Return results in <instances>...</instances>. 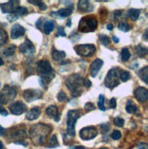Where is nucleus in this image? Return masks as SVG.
I'll return each instance as SVG.
<instances>
[{
	"label": "nucleus",
	"instance_id": "nucleus-1",
	"mask_svg": "<svg viewBox=\"0 0 148 149\" xmlns=\"http://www.w3.org/2000/svg\"><path fill=\"white\" fill-rule=\"evenodd\" d=\"M51 130H52V128L50 125L45 124H38L31 127L29 132L30 138L35 144L42 145L44 144L45 140H46Z\"/></svg>",
	"mask_w": 148,
	"mask_h": 149
},
{
	"label": "nucleus",
	"instance_id": "nucleus-2",
	"mask_svg": "<svg viewBox=\"0 0 148 149\" xmlns=\"http://www.w3.org/2000/svg\"><path fill=\"white\" fill-rule=\"evenodd\" d=\"M37 73L40 77V85L45 87V84L49 82L55 77L54 70L48 61H40L37 65ZM46 88V87H45Z\"/></svg>",
	"mask_w": 148,
	"mask_h": 149
},
{
	"label": "nucleus",
	"instance_id": "nucleus-3",
	"mask_svg": "<svg viewBox=\"0 0 148 149\" xmlns=\"http://www.w3.org/2000/svg\"><path fill=\"white\" fill-rule=\"evenodd\" d=\"M65 84L67 88L72 92V97H78L81 94L83 79L80 74L75 73L69 76L65 81Z\"/></svg>",
	"mask_w": 148,
	"mask_h": 149
},
{
	"label": "nucleus",
	"instance_id": "nucleus-4",
	"mask_svg": "<svg viewBox=\"0 0 148 149\" xmlns=\"http://www.w3.org/2000/svg\"><path fill=\"white\" fill-rule=\"evenodd\" d=\"M81 113L77 110H72L68 113V121H67V132L66 136L69 138L73 137L75 135V124L76 121L80 118Z\"/></svg>",
	"mask_w": 148,
	"mask_h": 149
},
{
	"label": "nucleus",
	"instance_id": "nucleus-5",
	"mask_svg": "<svg viewBox=\"0 0 148 149\" xmlns=\"http://www.w3.org/2000/svg\"><path fill=\"white\" fill-rule=\"evenodd\" d=\"M97 19L94 16L82 17L79 24V30L81 32H92L97 29Z\"/></svg>",
	"mask_w": 148,
	"mask_h": 149
},
{
	"label": "nucleus",
	"instance_id": "nucleus-6",
	"mask_svg": "<svg viewBox=\"0 0 148 149\" xmlns=\"http://www.w3.org/2000/svg\"><path fill=\"white\" fill-rule=\"evenodd\" d=\"M119 75H118V69L113 68L108 72L106 79H105V86L109 89H113L119 85Z\"/></svg>",
	"mask_w": 148,
	"mask_h": 149
},
{
	"label": "nucleus",
	"instance_id": "nucleus-7",
	"mask_svg": "<svg viewBox=\"0 0 148 149\" xmlns=\"http://www.w3.org/2000/svg\"><path fill=\"white\" fill-rule=\"evenodd\" d=\"M74 49H75V51L77 52V54L81 57H91L95 53V51H96L95 45H92V44L77 45Z\"/></svg>",
	"mask_w": 148,
	"mask_h": 149
},
{
	"label": "nucleus",
	"instance_id": "nucleus-8",
	"mask_svg": "<svg viewBox=\"0 0 148 149\" xmlns=\"http://www.w3.org/2000/svg\"><path fill=\"white\" fill-rule=\"evenodd\" d=\"M16 95H17V91L15 88L6 85L3 88L1 93H0V97H1V99H2L3 104H6V103L12 101L16 97Z\"/></svg>",
	"mask_w": 148,
	"mask_h": 149
},
{
	"label": "nucleus",
	"instance_id": "nucleus-9",
	"mask_svg": "<svg viewBox=\"0 0 148 149\" xmlns=\"http://www.w3.org/2000/svg\"><path fill=\"white\" fill-rule=\"evenodd\" d=\"M98 134V132L96 130L95 127L89 126V127H84L80 131V136L82 140H91L96 135Z\"/></svg>",
	"mask_w": 148,
	"mask_h": 149
},
{
	"label": "nucleus",
	"instance_id": "nucleus-10",
	"mask_svg": "<svg viewBox=\"0 0 148 149\" xmlns=\"http://www.w3.org/2000/svg\"><path fill=\"white\" fill-rule=\"evenodd\" d=\"M41 96H42V92L40 90H26L23 93L24 99L28 102H31L35 100L40 99Z\"/></svg>",
	"mask_w": 148,
	"mask_h": 149
},
{
	"label": "nucleus",
	"instance_id": "nucleus-11",
	"mask_svg": "<svg viewBox=\"0 0 148 149\" xmlns=\"http://www.w3.org/2000/svg\"><path fill=\"white\" fill-rule=\"evenodd\" d=\"M19 50H20V52L23 53L24 55L30 56L32 54H34L35 47H34L33 43H32L29 40H26L25 42L19 46Z\"/></svg>",
	"mask_w": 148,
	"mask_h": 149
},
{
	"label": "nucleus",
	"instance_id": "nucleus-12",
	"mask_svg": "<svg viewBox=\"0 0 148 149\" xmlns=\"http://www.w3.org/2000/svg\"><path fill=\"white\" fill-rule=\"evenodd\" d=\"M19 4L20 2L17 1V0H13V1H9L6 3L0 4V8L3 13H11L14 12L17 8H19Z\"/></svg>",
	"mask_w": 148,
	"mask_h": 149
},
{
	"label": "nucleus",
	"instance_id": "nucleus-13",
	"mask_svg": "<svg viewBox=\"0 0 148 149\" xmlns=\"http://www.w3.org/2000/svg\"><path fill=\"white\" fill-rule=\"evenodd\" d=\"M10 137L11 139L15 142V144L21 142V140H24L27 137V134H26L25 129H16V130L12 131L10 133Z\"/></svg>",
	"mask_w": 148,
	"mask_h": 149
},
{
	"label": "nucleus",
	"instance_id": "nucleus-14",
	"mask_svg": "<svg viewBox=\"0 0 148 149\" xmlns=\"http://www.w3.org/2000/svg\"><path fill=\"white\" fill-rule=\"evenodd\" d=\"M26 110H27V107H26V105L21 102H14L9 106V111L11 112V113L15 114V115L22 114Z\"/></svg>",
	"mask_w": 148,
	"mask_h": 149
},
{
	"label": "nucleus",
	"instance_id": "nucleus-15",
	"mask_svg": "<svg viewBox=\"0 0 148 149\" xmlns=\"http://www.w3.org/2000/svg\"><path fill=\"white\" fill-rule=\"evenodd\" d=\"M27 13H28V8H23V6H19V8H17L14 12H12L11 14H9L8 16V20L10 21V22L15 21L20 17L25 16Z\"/></svg>",
	"mask_w": 148,
	"mask_h": 149
},
{
	"label": "nucleus",
	"instance_id": "nucleus-16",
	"mask_svg": "<svg viewBox=\"0 0 148 149\" xmlns=\"http://www.w3.org/2000/svg\"><path fill=\"white\" fill-rule=\"evenodd\" d=\"M134 96L140 102H145L148 99V92L144 87H138L134 90Z\"/></svg>",
	"mask_w": 148,
	"mask_h": 149
},
{
	"label": "nucleus",
	"instance_id": "nucleus-17",
	"mask_svg": "<svg viewBox=\"0 0 148 149\" xmlns=\"http://www.w3.org/2000/svg\"><path fill=\"white\" fill-rule=\"evenodd\" d=\"M25 32H26V29L22 27L21 25L16 24L12 27L10 35H11V38H13V40H16V38H18L24 36Z\"/></svg>",
	"mask_w": 148,
	"mask_h": 149
},
{
	"label": "nucleus",
	"instance_id": "nucleus-18",
	"mask_svg": "<svg viewBox=\"0 0 148 149\" xmlns=\"http://www.w3.org/2000/svg\"><path fill=\"white\" fill-rule=\"evenodd\" d=\"M46 113L49 117L53 118L56 122H59L60 119V115L59 113V109L55 105H50L46 109Z\"/></svg>",
	"mask_w": 148,
	"mask_h": 149
},
{
	"label": "nucleus",
	"instance_id": "nucleus-19",
	"mask_svg": "<svg viewBox=\"0 0 148 149\" xmlns=\"http://www.w3.org/2000/svg\"><path fill=\"white\" fill-rule=\"evenodd\" d=\"M104 65V61L100 59H95L91 65V75L92 77H96L101 70V66Z\"/></svg>",
	"mask_w": 148,
	"mask_h": 149
},
{
	"label": "nucleus",
	"instance_id": "nucleus-20",
	"mask_svg": "<svg viewBox=\"0 0 148 149\" xmlns=\"http://www.w3.org/2000/svg\"><path fill=\"white\" fill-rule=\"evenodd\" d=\"M93 9V6L90 4L89 1L85 0H80L78 3V10L80 12H90Z\"/></svg>",
	"mask_w": 148,
	"mask_h": 149
},
{
	"label": "nucleus",
	"instance_id": "nucleus-21",
	"mask_svg": "<svg viewBox=\"0 0 148 149\" xmlns=\"http://www.w3.org/2000/svg\"><path fill=\"white\" fill-rule=\"evenodd\" d=\"M41 113V110L38 108V107H34L32 108L29 112H28L27 115H26V118L28 120H36L37 118H38V116L40 115Z\"/></svg>",
	"mask_w": 148,
	"mask_h": 149
},
{
	"label": "nucleus",
	"instance_id": "nucleus-22",
	"mask_svg": "<svg viewBox=\"0 0 148 149\" xmlns=\"http://www.w3.org/2000/svg\"><path fill=\"white\" fill-rule=\"evenodd\" d=\"M72 14V10L70 8H61L57 13H51L52 16H58L60 17H68Z\"/></svg>",
	"mask_w": 148,
	"mask_h": 149
},
{
	"label": "nucleus",
	"instance_id": "nucleus-23",
	"mask_svg": "<svg viewBox=\"0 0 148 149\" xmlns=\"http://www.w3.org/2000/svg\"><path fill=\"white\" fill-rule=\"evenodd\" d=\"M66 57V53L62 50H57V49H53L52 51V58L53 60L56 61H61L63 59H65Z\"/></svg>",
	"mask_w": 148,
	"mask_h": 149
},
{
	"label": "nucleus",
	"instance_id": "nucleus-24",
	"mask_svg": "<svg viewBox=\"0 0 148 149\" xmlns=\"http://www.w3.org/2000/svg\"><path fill=\"white\" fill-rule=\"evenodd\" d=\"M54 28H55V22L53 20H48L43 25V30L45 32V34L47 35H49L54 29Z\"/></svg>",
	"mask_w": 148,
	"mask_h": 149
},
{
	"label": "nucleus",
	"instance_id": "nucleus-25",
	"mask_svg": "<svg viewBox=\"0 0 148 149\" xmlns=\"http://www.w3.org/2000/svg\"><path fill=\"white\" fill-rule=\"evenodd\" d=\"M125 110L128 113H134L137 112V106L134 104L133 101H128L126 103Z\"/></svg>",
	"mask_w": 148,
	"mask_h": 149
},
{
	"label": "nucleus",
	"instance_id": "nucleus-26",
	"mask_svg": "<svg viewBox=\"0 0 148 149\" xmlns=\"http://www.w3.org/2000/svg\"><path fill=\"white\" fill-rule=\"evenodd\" d=\"M139 77L141 78V80L145 81V83H148V67L145 66L142 70H139Z\"/></svg>",
	"mask_w": 148,
	"mask_h": 149
},
{
	"label": "nucleus",
	"instance_id": "nucleus-27",
	"mask_svg": "<svg viewBox=\"0 0 148 149\" xmlns=\"http://www.w3.org/2000/svg\"><path fill=\"white\" fill-rule=\"evenodd\" d=\"M16 49L17 47L15 46V45H10L9 47L8 48H6L3 51H2V53L5 57H10V56H13L15 53V51H16Z\"/></svg>",
	"mask_w": 148,
	"mask_h": 149
},
{
	"label": "nucleus",
	"instance_id": "nucleus-28",
	"mask_svg": "<svg viewBox=\"0 0 148 149\" xmlns=\"http://www.w3.org/2000/svg\"><path fill=\"white\" fill-rule=\"evenodd\" d=\"M127 14L130 17V18L132 19V20H137L139 16H140V10L135 9V8H131V9L128 10Z\"/></svg>",
	"mask_w": 148,
	"mask_h": 149
},
{
	"label": "nucleus",
	"instance_id": "nucleus-29",
	"mask_svg": "<svg viewBox=\"0 0 148 149\" xmlns=\"http://www.w3.org/2000/svg\"><path fill=\"white\" fill-rule=\"evenodd\" d=\"M8 33L6 32L5 29H3L2 28H0V47L3 46L8 41Z\"/></svg>",
	"mask_w": 148,
	"mask_h": 149
},
{
	"label": "nucleus",
	"instance_id": "nucleus-30",
	"mask_svg": "<svg viewBox=\"0 0 148 149\" xmlns=\"http://www.w3.org/2000/svg\"><path fill=\"white\" fill-rule=\"evenodd\" d=\"M131 58V53L129 49L127 48H124L122 49V52H121V59L123 61H129V59Z\"/></svg>",
	"mask_w": 148,
	"mask_h": 149
},
{
	"label": "nucleus",
	"instance_id": "nucleus-31",
	"mask_svg": "<svg viewBox=\"0 0 148 149\" xmlns=\"http://www.w3.org/2000/svg\"><path fill=\"white\" fill-rule=\"evenodd\" d=\"M135 51H136V54L139 57L143 58V57H145L147 54V48L146 47H143V46H141V45H139V46L136 47Z\"/></svg>",
	"mask_w": 148,
	"mask_h": 149
},
{
	"label": "nucleus",
	"instance_id": "nucleus-32",
	"mask_svg": "<svg viewBox=\"0 0 148 149\" xmlns=\"http://www.w3.org/2000/svg\"><path fill=\"white\" fill-rule=\"evenodd\" d=\"M56 146H59V143H58V139L56 137V135H52V136L50 137V139L49 140L48 142V145H47V147H49V148H54Z\"/></svg>",
	"mask_w": 148,
	"mask_h": 149
},
{
	"label": "nucleus",
	"instance_id": "nucleus-33",
	"mask_svg": "<svg viewBox=\"0 0 148 149\" xmlns=\"http://www.w3.org/2000/svg\"><path fill=\"white\" fill-rule=\"evenodd\" d=\"M98 107L101 111H105V107H104V96L101 94L99 96V101H98Z\"/></svg>",
	"mask_w": 148,
	"mask_h": 149
},
{
	"label": "nucleus",
	"instance_id": "nucleus-34",
	"mask_svg": "<svg viewBox=\"0 0 148 149\" xmlns=\"http://www.w3.org/2000/svg\"><path fill=\"white\" fill-rule=\"evenodd\" d=\"M130 78H131V74L128 72H122L121 74H120V80L122 81H124V82L127 81L128 80L130 79Z\"/></svg>",
	"mask_w": 148,
	"mask_h": 149
},
{
	"label": "nucleus",
	"instance_id": "nucleus-35",
	"mask_svg": "<svg viewBox=\"0 0 148 149\" xmlns=\"http://www.w3.org/2000/svg\"><path fill=\"white\" fill-rule=\"evenodd\" d=\"M100 40H101V44L104 45V46H108L109 44H110V42H111V40H110V38H109L108 36H106V35H101V37H100Z\"/></svg>",
	"mask_w": 148,
	"mask_h": 149
},
{
	"label": "nucleus",
	"instance_id": "nucleus-36",
	"mask_svg": "<svg viewBox=\"0 0 148 149\" xmlns=\"http://www.w3.org/2000/svg\"><path fill=\"white\" fill-rule=\"evenodd\" d=\"M100 127H101V133L104 134H105L108 133L109 130H110V124H109V123H105V124H101Z\"/></svg>",
	"mask_w": 148,
	"mask_h": 149
},
{
	"label": "nucleus",
	"instance_id": "nucleus-37",
	"mask_svg": "<svg viewBox=\"0 0 148 149\" xmlns=\"http://www.w3.org/2000/svg\"><path fill=\"white\" fill-rule=\"evenodd\" d=\"M118 29L122 31H124V32H127V31H129L130 29V27H129V25H128L127 23H124V22H122L119 24L118 26Z\"/></svg>",
	"mask_w": 148,
	"mask_h": 149
},
{
	"label": "nucleus",
	"instance_id": "nucleus-38",
	"mask_svg": "<svg viewBox=\"0 0 148 149\" xmlns=\"http://www.w3.org/2000/svg\"><path fill=\"white\" fill-rule=\"evenodd\" d=\"M111 137H112L113 140H119V139L122 137V134H121V132L118 131V130H114V131L112 133V134H111Z\"/></svg>",
	"mask_w": 148,
	"mask_h": 149
},
{
	"label": "nucleus",
	"instance_id": "nucleus-39",
	"mask_svg": "<svg viewBox=\"0 0 148 149\" xmlns=\"http://www.w3.org/2000/svg\"><path fill=\"white\" fill-rule=\"evenodd\" d=\"M113 123H114V125H116V126L122 127V126L124 125V119H122L120 117H116V118L113 119Z\"/></svg>",
	"mask_w": 148,
	"mask_h": 149
},
{
	"label": "nucleus",
	"instance_id": "nucleus-40",
	"mask_svg": "<svg viewBox=\"0 0 148 149\" xmlns=\"http://www.w3.org/2000/svg\"><path fill=\"white\" fill-rule=\"evenodd\" d=\"M57 98H58V101L59 102H63L64 100H65L67 98V95L66 93L62 92V91H60V92L58 93V96H57Z\"/></svg>",
	"mask_w": 148,
	"mask_h": 149
},
{
	"label": "nucleus",
	"instance_id": "nucleus-41",
	"mask_svg": "<svg viewBox=\"0 0 148 149\" xmlns=\"http://www.w3.org/2000/svg\"><path fill=\"white\" fill-rule=\"evenodd\" d=\"M0 114H2L4 116H6L8 114V112H6V110H5V108L3 107V102H2L1 97H0Z\"/></svg>",
	"mask_w": 148,
	"mask_h": 149
},
{
	"label": "nucleus",
	"instance_id": "nucleus-42",
	"mask_svg": "<svg viewBox=\"0 0 148 149\" xmlns=\"http://www.w3.org/2000/svg\"><path fill=\"white\" fill-rule=\"evenodd\" d=\"M84 108H85V110L87 112H90V111H92V110H94L95 107H94L92 102H87V103H85Z\"/></svg>",
	"mask_w": 148,
	"mask_h": 149
},
{
	"label": "nucleus",
	"instance_id": "nucleus-43",
	"mask_svg": "<svg viewBox=\"0 0 148 149\" xmlns=\"http://www.w3.org/2000/svg\"><path fill=\"white\" fill-rule=\"evenodd\" d=\"M58 35H59V36H62V37H65L66 36L65 30H64L63 27H59V28H58Z\"/></svg>",
	"mask_w": 148,
	"mask_h": 149
},
{
	"label": "nucleus",
	"instance_id": "nucleus-44",
	"mask_svg": "<svg viewBox=\"0 0 148 149\" xmlns=\"http://www.w3.org/2000/svg\"><path fill=\"white\" fill-rule=\"evenodd\" d=\"M38 8H40L41 10H46L47 9V6H46V4H45L44 2H42V1H38V5H37Z\"/></svg>",
	"mask_w": 148,
	"mask_h": 149
},
{
	"label": "nucleus",
	"instance_id": "nucleus-45",
	"mask_svg": "<svg viewBox=\"0 0 148 149\" xmlns=\"http://www.w3.org/2000/svg\"><path fill=\"white\" fill-rule=\"evenodd\" d=\"M138 149H148V146L146 143H139L137 145Z\"/></svg>",
	"mask_w": 148,
	"mask_h": 149
},
{
	"label": "nucleus",
	"instance_id": "nucleus-46",
	"mask_svg": "<svg viewBox=\"0 0 148 149\" xmlns=\"http://www.w3.org/2000/svg\"><path fill=\"white\" fill-rule=\"evenodd\" d=\"M110 107L113 109L116 107V100H115V98H112L110 100Z\"/></svg>",
	"mask_w": 148,
	"mask_h": 149
},
{
	"label": "nucleus",
	"instance_id": "nucleus-47",
	"mask_svg": "<svg viewBox=\"0 0 148 149\" xmlns=\"http://www.w3.org/2000/svg\"><path fill=\"white\" fill-rule=\"evenodd\" d=\"M83 84H84V85L87 87V88H90L92 86V82L90 81L88 79H85V80H83Z\"/></svg>",
	"mask_w": 148,
	"mask_h": 149
},
{
	"label": "nucleus",
	"instance_id": "nucleus-48",
	"mask_svg": "<svg viewBox=\"0 0 148 149\" xmlns=\"http://www.w3.org/2000/svg\"><path fill=\"white\" fill-rule=\"evenodd\" d=\"M122 14H123V11H121V10H116V11H114L113 16H114L115 18H116V17H119L120 16H122Z\"/></svg>",
	"mask_w": 148,
	"mask_h": 149
},
{
	"label": "nucleus",
	"instance_id": "nucleus-49",
	"mask_svg": "<svg viewBox=\"0 0 148 149\" xmlns=\"http://www.w3.org/2000/svg\"><path fill=\"white\" fill-rule=\"evenodd\" d=\"M6 133V129L4 127H2L1 125H0V136H2V135H4Z\"/></svg>",
	"mask_w": 148,
	"mask_h": 149
},
{
	"label": "nucleus",
	"instance_id": "nucleus-50",
	"mask_svg": "<svg viewBox=\"0 0 148 149\" xmlns=\"http://www.w3.org/2000/svg\"><path fill=\"white\" fill-rule=\"evenodd\" d=\"M143 38H144V40H145V41L148 40V30H147V29H146L145 32V34H144V36H143Z\"/></svg>",
	"mask_w": 148,
	"mask_h": 149
},
{
	"label": "nucleus",
	"instance_id": "nucleus-51",
	"mask_svg": "<svg viewBox=\"0 0 148 149\" xmlns=\"http://www.w3.org/2000/svg\"><path fill=\"white\" fill-rule=\"evenodd\" d=\"M69 149H86L84 146H72Z\"/></svg>",
	"mask_w": 148,
	"mask_h": 149
},
{
	"label": "nucleus",
	"instance_id": "nucleus-52",
	"mask_svg": "<svg viewBox=\"0 0 148 149\" xmlns=\"http://www.w3.org/2000/svg\"><path fill=\"white\" fill-rule=\"evenodd\" d=\"M113 26L112 24L107 25V29H108V30H113Z\"/></svg>",
	"mask_w": 148,
	"mask_h": 149
},
{
	"label": "nucleus",
	"instance_id": "nucleus-53",
	"mask_svg": "<svg viewBox=\"0 0 148 149\" xmlns=\"http://www.w3.org/2000/svg\"><path fill=\"white\" fill-rule=\"evenodd\" d=\"M113 42H115V43H118V42H119V38H118L117 37H113Z\"/></svg>",
	"mask_w": 148,
	"mask_h": 149
},
{
	"label": "nucleus",
	"instance_id": "nucleus-54",
	"mask_svg": "<svg viewBox=\"0 0 148 149\" xmlns=\"http://www.w3.org/2000/svg\"><path fill=\"white\" fill-rule=\"evenodd\" d=\"M67 26H68V27H70V26H72V20H70V18L68 19V21H67Z\"/></svg>",
	"mask_w": 148,
	"mask_h": 149
},
{
	"label": "nucleus",
	"instance_id": "nucleus-55",
	"mask_svg": "<svg viewBox=\"0 0 148 149\" xmlns=\"http://www.w3.org/2000/svg\"><path fill=\"white\" fill-rule=\"evenodd\" d=\"M0 149H5V147H4V145H3V143L1 141H0Z\"/></svg>",
	"mask_w": 148,
	"mask_h": 149
},
{
	"label": "nucleus",
	"instance_id": "nucleus-56",
	"mask_svg": "<svg viewBox=\"0 0 148 149\" xmlns=\"http://www.w3.org/2000/svg\"><path fill=\"white\" fill-rule=\"evenodd\" d=\"M3 64H4V61H3V60L1 59V58H0V66L3 65Z\"/></svg>",
	"mask_w": 148,
	"mask_h": 149
},
{
	"label": "nucleus",
	"instance_id": "nucleus-57",
	"mask_svg": "<svg viewBox=\"0 0 148 149\" xmlns=\"http://www.w3.org/2000/svg\"><path fill=\"white\" fill-rule=\"evenodd\" d=\"M99 149H108V148H106V147H101V148H99Z\"/></svg>",
	"mask_w": 148,
	"mask_h": 149
},
{
	"label": "nucleus",
	"instance_id": "nucleus-58",
	"mask_svg": "<svg viewBox=\"0 0 148 149\" xmlns=\"http://www.w3.org/2000/svg\"><path fill=\"white\" fill-rule=\"evenodd\" d=\"M0 86H1V82H0Z\"/></svg>",
	"mask_w": 148,
	"mask_h": 149
}]
</instances>
